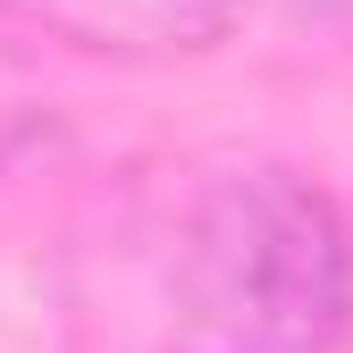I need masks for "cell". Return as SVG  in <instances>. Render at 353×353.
Listing matches in <instances>:
<instances>
[{"label": "cell", "mask_w": 353, "mask_h": 353, "mask_svg": "<svg viewBox=\"0 0 353 353\" xmlns=\"http://www.w3.org/2000/svg\"><path fill=\"white\" fill-rule=\"evenodd\" d=\"M17 9L84 51H219L270 0H17Z\"/></svg>", "instance_id": "7a4b0ae2"}, {"label": "cell", "mask_w": 353, "mask_h": 353, "mask_svg": "<svg viewBox=\"0 0 353 353\" xmlns=\"http://www.w3.org/2000/svg\"><path fill=\"white\" fill-rule=\"evenodd\" d=\"M353 320V236L294 168H236L185 210L160 353H328Z\"/></svg>", "instance_id": "6da1fadb"}]
</instances>
